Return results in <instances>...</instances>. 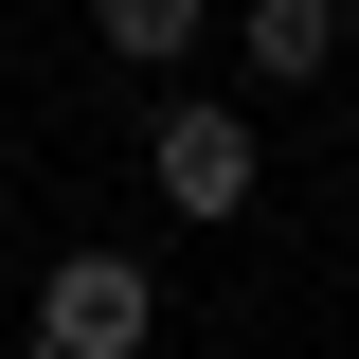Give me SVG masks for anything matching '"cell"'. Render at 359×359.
Returning <instances> with one entry per match:
<instances>
[{
    "label": "cell",
    "mask_w": 359,
    "mask_h": 359,
    "mask_svg": "<svg viewBox=\"0 0 359 359\" xmlns=\"http://www.w3.org/2000/svg\"><path fill=\"white\" fill-rule=\"evenodd\" d=\"M90 36L126 54V72H198V36H216V0H90Z\"/></svg>",
    "instance_id": "cell-4"
},
{
    "label": "cell",
    "mask_w": 359,
    "mask_h": 359,
    "mask_svg": "<svg viewBox=\"0 0 359 359\" xmlns=\"http://www.w3.org/2000/svg\"><path fill=\"white\" fill-rule=\"evenodd\" d=\"M144 341H162V269L126 233H90V252L36 269V359H144Z\"/></svg>",
    "instance_id": "cell-2"
},
{
    "label": "cell",
    "mask_w": 359,
    "mask_h": 359,
    "mask_svg": "<svg viewBox=\"0 0 359 359\" xmlns=\"http://www.w3.org/2000/svg\"><path fill=\"white\" fill-rule=\"evenodd\" d=\"M233 54H252V90H323V54H341V0H233Z\"/></svg>",
    "instance_id": "cell-3"
},
{
    "label": "cell",
    "mask_w": 359,
    "mask_h": 359,
    "mask_svg": "<svg viewBox=\"0 0 359 359\" xmlns=\"http://www.w3.org/2000/svg\"><path fill=\"white\" fill-rule=\"evenodd\" d=\"M144 180H162V216H180V233H216V216H252L269 126L233 108V90H162V108H144Z\"/></svg>",
    "instance_id": "cell-1"
}]
</instances>
